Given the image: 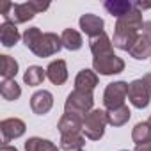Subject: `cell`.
<instances>
[{
    "instance_id": "cell-1",
    "label": "cell",
    "mask_w": 151,
    "mask_h": 151,
    "mask_svg": "<svg viewBox=\"0 0 151 151\" xmlns=\"http://www.w3.org/2000/svg\"><path fill=\"white\" fill-rule=\"evenodd\" d=\"M25 46L36 55V57H50L59 53V50L62 48V41L60 36L53 34V32H41L37 27H30L23 32L22 36Z\"/></svg>"
},
{
    "instance_id": "cell-2",
    "label": "cell",
    "mask_w": 151,
    "mask_h": 151,
    "mask_svg": "<svg viewBox=\"0 0 151 151\" xmlns=\"http://www.w3.org/2000/svg\"><path fill=\"white\" fill-rule=\"evenodd\" d=\"M94 105V96L93 93H84V91H71L64 101V112L66 114H77L86 117Z\"/></svg>"
},
{
    "instance_id": "cell-3",
    "label": "cell",
    "mask_w": 151,
    "mask_h": 151,
    "mask_svg": "<svg viewBox=\"0 0 151 151\" xmlns=\"http://www.w3.org/2000/svg\"><path fill=\"white\" fill-rule=\"evenodd\" d=\"M109 124L107 119V110L101 109H93L86 117H84V130L82 133L89 140H100L105 135V126Z\"/></svg>"
},
{
    "instance_id": "cell-4",
    "label": "cell",
    "mask_w": 151,
    "mask_h": 151,
    "mask_svg": "<svg viewBox=\"0 0 151 151\" xmlns=\"http://www.w3.org/2000/svg\"><path fill=\"white\" fill-rule=\"evenodd\" d=\"M0 13H2V18L4 22H9V23H25L29 20H32L36 16L34 9L30 7L29 2L25 4H13V2H6L2 6V9H0Z\"/></svg>"
},
{
    "instance_id": "cell-5",
    "label": "cell",
    "mask_w": 151,
    "mask_h": 151,
    "mask_svg": "<svg viewBox=\"0 0 151 151\" xmlns=\"http://www.w3.org/2000/svg\"><path fill=\"white\" fill-rule=\"evenodd\" d=\"M128 87L130 84L119 80V82H112L105 87V93H103V105L107 107V110H112V109H117V107H123L124 105V100L128 96Z\"/></svg>"
},
{
    "instance_id": "cell-6",
    "label": "cell",
    "mask_w": 151,
    "mask_h": 151,
    "mask_svg": "<svg viewBox=\"0 0 151 151\" xmlns=\"http://www.w3.org/2000/svg\"><path fill=\"white\" fill-rule=\"evenodd\" d=\"M93 69L96 73H100V75L110 77V75H117V73L124 71V60L121 57H117L116 53L94 57L93 59Z\"/></svg>"
},
{
    "instance_id": "cell-7",
    "label": "cell",
    "mask_w": 151,
    "mask_h": 151,
    "mask_svg": "<svg viewBox=\"0 0 151 151\" xmlns=\"http://www.w3.org/2000/svg\"><path fill=\"white\" fill-rule=\"evenodd\" d=\"M128 100L135 109H146L151 101V91L142 78H137L128 87Z\"/></svg>"
},
{
    "instance_id": "cell-8",
    "label": "cell",
    "mask_w": 151,
    "mask_h": 151,
    "mask_svg": "<svg viewBox=\"0 0 151 151\" xmlns=\"http://www.w3.org/2000/svg\"><path fill=\"white\" fill-rule=\"evenodd\" d=\"M25 130H27L25 123L18 117H7L0 121V132L4 135V144H7L13 139H20L25 133Z\"/></svg>"
},
{
    "instance_id": "cell-9",
    "label": "cell",
    "mask_w": 151,
    "mask_h": 151,
    "mask_svg": "<svg viewBox=\"0 0 151 151\" xmlns=\"http://www.w3.org/2000/svg\"><path fill=\"white\" fill-rule=\"evenodd\" d=\"M78 25H80L82 32H84L86 36H89L91 39L105 32V30H103L105 22H103L100 16L93 14V13H86V14H82V16H80V20H78Z\"/></svg>"
},
{
    "instance_id": "cell-10",
    "label": "cell",
    "mask_w": 151,
    "mask_h": 151,
    "mask_svg": "<svg viewBox=\"0 0 151 151\" xmlns=\"http://www.w3.org/2000/svg\"><path fill=\"white\" fill-rule=\"evenodd\" d=\"M52 107H53V94L50 91L43 89V91H37L30 96V109L34 114L45 116L52 110Z\"/></svg>"
},
{
    "instance_id": "cell-11",
    "label": "cell",
    "mask_w": 151,
    "mask_h": 151,
    "mask_svg": "<svg viewBox=\"0 0 151 151\" xmlns=\"http://www.w3.org/2000/svg\"><path fill=\"white\" fill-rule=\"evenodd\" d=\"M57 130L60 135H69V133H82L84 130V117L77 114H62V117L57 123Z\"/></svg>"
},
{
    "instance_id": "cell-12",
    "label": "cell",
    "mask_w": 151,
    "mask_h": 151,
    "mask_svg": "<svg viewBox=\"0 0 151 151\" xmlns=\"http://www.w3.org/2000/svg\"><path fill=\"white\" fill-rule=\"evenodd\" d=\"M139 32L132 30V29H123V27H114V37H112V45L119 50L130 52V48L133 46V43L137 41Z\"/></svg>"
},
{
    "instance_id": "cell-13",
    "label": "cell",
    "mask_w": 151,
    "mask_h": 151,
    "mask_svg": "<svg viewBox=\"0 0 151 151\" xmlns=\"http://www.w3.org/2000/svg\"><path fill=\"white\" fill-rule=\"evenodd\" d=\"M98 86V73L94 69H82L78 71L77 78H75V89L84 91V93H93Z\"/></svg>"
},
{
    "instance_id": "cell-14",
    "label": "cell",
    "mask_w": 151,
    "mask_h": 151,
    "mask_svg": "<svg viewBox=\"0 0 151 151\" xmlns=\"http://www.w3.org/2000/svg\"><path fill=\"white\" fill-rule=\"evenodd\" d=\"M46 77H48V80L53 86H62L68 80V66H66V60H62V59L52 60L48 64V68H46Z\"/></svg>"
},
{
    "instance_id": "cell-15",
    "label": "cell",
    "mask_w": 151,
    "mask_h": 151,
    "mask_svg": "<svg viewBox=\"0 0 151 151\" xmlns=\"http://www.w3.org/2000/svg\"><path fill=\"white\" fill-rule=\"evenodd\" d=\"M89 46H91V53H93V59L94 57H101V55H109V53H114V45H112V39L103 32L93 39H89Z\"/></svg>"
},
{
    "instance_id": "cell-16",
    "label": "cell",
    "mask_w": 151,
    "mask_h": 151,
    "mask_svg": "<svg viewBox=\"0 0 151 151\" xmlns=\"http://www.w3.org/2000/svg\"><path fill=\"white\" fill-rule=\"evenodd\" d=\"M20 32H18V27L14 23H9V22H4L0 25V43H2L6 48H13L18 41H20Z\"/></svg>"
},
{
    "instance_id": "cell-17",
    "label": "cell",
    "mask_w": 151,
    "mask_h": 151,
    "mask_svg": "<svg viewBox=\"0 0 151 151\" xmlns=\"http://www.w3.org/2000/svg\"><path fill=\"white\" fill-rule=\"evenodd\" d=\"M128 53H130L133 59H137V60H144V59L151 57V41L147 39V36L139 34L137 41L133 43V46L130 48Z\"/></svg>"
},
{
    "instance_id": "cell-18",
    "label": "cell",
    "mask_w": 151,
    "mask_h": 151,
    "mask_svg": "<svg viewBox=\"0 0 151 151\" xmlns=\"http://www.w3.org/2000/svg\"><path fill=\"white\" fill-rule=\"evenodd\" d=\"M60 41H62V48H66L69 52H77L84 45L80 32L75 30V29H64V32L60 34Z\"/></svg>"
},
{
    "instance_id": "cell-19",
    "label": "cell",
    "mask_w": 151,
    "mask_h": 151,
    "mask_svg": "<svg viewBox=\"0 0 151 151\" xmlns=\"http://www.w3.org/2000/svg\"><path fill=\"white\" fill-rule=\"evenodd\" d=\"M103 6H105V9L109 11V14H112V16H116V18H123L124 14H128V13L133 11V7H135L130 0H107Z\"/></svg>"
},
{
    "instance_id": "cell-20",
    "label": "cell",
    "mask_w": 151,
    "mask_h": 151,
    "mask_svg": "<svg viewBox=\"0 0 151 151\" xmlns=\"http://www.w3.org/2000/svg\"><path fill=\"white\" fill-rule=\"evenodd\" d=\"M132 140L135 142V146L151 144V124L147 121L137 123L132 130Z\"/></svg>"
},
{
    "instance_id": "cell-21",
    "label": "cell",
    "mask_w": 151,
    "mask_h": 151,
    "mask_svg": "<svg viewBox=\"0 0 151 151\" xmlns=\"http://www.w3.org/2000/svg\"><path fill=\"white\" fill-rule=\"evenodd\" d=\"M86 137L82 133H69L60 135V149L64 151H84Z\"/></svg>"
},
{
    "instance_id": "cell-22",
    "label": "cell",
    "mask_w": 151,
    "mask_h": 151,
    "mask_svg": "<svg viewBox=\"0 0 151 151\" xmlns=\"http://www.w3.org/2000/svg\"><path fill=\"white\" fill-rule=\"evenodd\" d=\"M130 117H132V112H130L128 105L107 110V119H109L110 126H123V124H126L130 121Z\"/></svg>"
},
{
    "instance_id": "cell-23",
    "label": "cell",
    "mask_w": 151,
    "mask_h": 151,
    "mask_svg": "<svg viewBox=\"0 0 151 151\" xmlns=\"http://www.w3.org/2000/svg\"><path fill=\"white\" fill-rule=\"evenodd\" d=\"M46 78V69H43L41 66H29L25 75H23V82L29 87H37L45 82Z\"/></svg>"
},
{
    "instance_id": "cell-24",
    "label": "cell",
    "mask_w": 151,
    "mask_h": 151,
    "mask_svg": "<svg viewBox=\"0 0 151 151\" xmlns=\"http://www.w3.org/2000/svg\"><path fill=\"white\" fill-rule=\"evenodd\" d=\"M18 60L11 55H0V75L4 80H13L18 73Z\"/></svg>"
},
{
    "instance_id": "cell-25",
    "label": "cell",
    "mask_w": 151,
    "mask_h": 151,
    "mask_svg": "<svg viewBox=\"0 0 151 151\" xmlns=\"http://www.w3.org/2000/svg\"><path fill=\"white\" fill-rule=\"evenodd\" d=\"M25 151H60V149L48 139L30 137L25 142Z\"/></svg>"
},
{
    "instance_id": "cell-26",
    "label": "cell",
    "mask_w": 151,
    "mask_h": 151,
    "mask_svg": "<svg viewBox=\"0 0 151 151\" xmlns=\"http://www.w3.org/2000/svg\"><path fill=\"white\" fill-rule=\"evenodd\" d=\"M0 94L7 101H16L22 96V87L16 84V80H2L0 84Z\"/></svg>"
},
{
    "instance_id": "cell-27",
    "label": "cell",
    "mask_w": 151,
    "mask_h": 151,
    "mask_svg": "<svg viewBox=\"0 0 151 151\" xmlns=\"http://www.w3.org/2000/svg\"><path fill=\"white\" fill-rule=\"evenodd\" d=\"M30 7L34 9V13L37 14V13H43V11H46L48 7H50V4H43V2H36V0H30Z\"/></svg>"
},
{
    "instance_id": "cell-28",
    "label": "cell",
    "mask_w": 151,
    "mask_h": 151,
    "mask_svg": "<svg viewBox=\"0 0 151 151\" xmlns=\"http://www.w3.org/2000/svg\"><path fill=\"white\" fill-rule=\"evenodd\" d=\"M142 34H144V36H147V39L151 41V22H146V23H144Z\"/></svg>"
},
{
    "instance_id": "cell-29",
    "label": "cell",
    "mask_w": 151,
    "mask_h": 151,
    "mask_svg": "<svg viewBox=\"0 0 151 151\" xmlns=\"http://www.w3.org/2000/svg\"><path fill=\"white\" fill-rule=\"evenodd\" d=\"M133 6L137 9H151V2H135Z\"/></svg>"
},
{
    "instance_id": "cell-30",
    "label": "cell",
    "mask_w": 151,
    "mask_h": 151,
    "mask_svg": "<svg viewBox=\"0 0 151 151\" xmlns=\"http://www.w3.org/2000/svg\"><path fill=\"white\" fill-rule=\"evenodd\" d=\"M142 80L146 82V86H147V89L151 91V73H146L144 77H142Z\"/></svg>"
},
{
    "instance_id": "cell-31",
    "label": "cell",
    "mask_w": 151,
    "mask_h": 151,
    "mask_svg": "<svg viewBox=\"0 0 151 151\" xmlns=\"http://www.w3.org/2000/svg\"><path fill=\"white\" fill-rule=\"evenodd\" d=\"M135 151H151V144H144V146H137Z\"/></svg>"
},
{
    "instance_id": "cell-32",
    "label": "cell",
    "mask_w": 151,
    "mask_h": 151,
    "mask_svg": "<svg viewBox=\"0 0 151 151\" xmlns=\"http://www.w3.org/2000/svg\"><path fill=\"white\" fill-rule=\"evenodd\" d=\"M0 151H18L14 146H9V144H4L2 146V149H0Z\"/></svg>"
},
{
    "instance_id": "cell-33",
    "label": "cell",
    "mask_w": 151,
    "mask_h": 151,
    "mask_svg": "<svg viewBox=\"0 0 151 151\" xmlns=\"http://www.w3.org/2000/svg\"><path fill=\"white\" fill-rule=\"evenodd\" d=\"M147 123H149V124H151V116H149V121H147Z\"/></svg>"
},
{
    "instance_id": "cell-34",
    "label": "cell",
    "mask_w": 151,
    "mask_h": 151,
    "mask_svg": "<svg viewBox=\"0 0 151 151\" xmlns=\"http://www.w3.org/2000/svg\"><path fill=\"white\" fill-rule=\"evenodd\" d=\"M121 151H128V149H121Z\"/></svg>"
}]
</instances>
